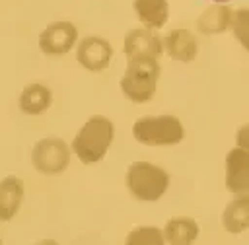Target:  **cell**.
Returning <instances> with one entry per match:
<instances>
[{"instance_id":"cell-1","label":"cell","mask_w":249,"mask_h":245,"mask_svg":"<svg viewBox=\"0 0 249 245\" xmlns=\"http://www.w3.org/2000/svg\"><path fill=\"white\" fill-rule=\"evenodd\" d=\"M160 62L154 56H136L130 58L121 78V89L124 97L134 103H146L154 97L158 80H160Z\"/></svg>"},{"instance_id":"cell-2","label":"cell","mask_w":249,"mask_h":245,"mask_svg":"<svg viewBox=\"0 0 249 245\" xmlns=\"http://www.w3.org/2000/svg\"><path fill=\"white\" fill-rule=\"evenodd\" d=\"M113 136H115L113 122L103 115H95L76 134L72 142V152L78 156L82 163H95L105 158L113 142Z\"/></svg>"},{"instance_id":"cell-3","label":"cell","mask_w":249,"mask_h":245,"mask_svg":"<svg viewBox=\"0 0 249 245\" xmlns=\"http://www.w3.org/2000/svg\"><path fill=\"white\" fill-rule=\"evenodd\" d=\"M126 187L134 198L144 202L158 200L169 187V175L148 161H134L126 171Z\"/></svg>"},{"instance_id":"cell-4","label":"cell","mask_w":249,"mask_h":245,"mask_svg":"<svg viewBox=\"0 0 249 245\" xmlns=\"http://www.w3.org/2000/svg\"><path fill=\"white\" fill-rule=\"evenodd\" d=\"M132 134L140 144L146 146H173L183 140L185 130L177 117L160 115L136 119L132 124Z\"/></svg>"},{"instance_id":"cell-5","label":"cell","mask_w":249,"mask_h":245,"mask_svg":"<svg viewBox=\"0 0 249 245\" xmlns=\"http://www.w3.org/2000/svg\"><path fill=\"white\" fill-rule=\"evenodd\" d=\"M31 161L45 175L62 173L70 163V148L60 138H43L33 146Z\"/></svg>"},{"instance_id":"cell-6","label":"cell","mask_w":249,"mask_h":245,"mask_svg":"<svg viewBox=\"0 0 249 245\" xmlns=\"http://www.w3.org/2000/svg\"><path fill=\"white\" fill-rule=\"evenodd\" d=\"M78 31L70 21H54L39 35V47L45 54H66L76 43Z\"/></svg>"},{"instance_id":"cell-7","label":"cell","mask_w":249,"mask_h":245,"mask_svg":"<svg viewBox=\"0 0 249 245\" xmlns=\"http://www.w3.org/2000/svg\"><path fill=\"white\" fill-rule=\"evenodd\" d=\"M226 189L241 194L249 191V150L233 148L226 156Z\"/></svg>"},{"instance_id":"cell-8","label":"cell","mask_w":249,"mask_h":245,"mask_svg":"<svg viewBox=\"0 0 249 245\" xmlns=\"http://www.w3.org/2000/svg\"><path fill=\"white\" fill-rule=\"evenodd\" d=\"M124 54L126 58H136V56H154L160 58L163 52V39L154 33V29H130L128 35L124 37Z\"/></svg>"},{"instance_id":"cell-9","label":"cell","mask_w":249,"mask_h":245,"mask_svg":"<svg viewBox=\"0 0 249 245\" xmlns=\"http://www.w3.org/2000/svg\"><path fill=\"white\" fill-rule=\"evenodd\" d=\"M111 56H113V47L103 37L82 39V43L78 45V52H76L78 62L91 72H99V70L107 68Z\"/></svg>"},{"instance_id":"cell-10","label":"cell","mask_w":249,"mask_h":245,"mask_svg":"<svg viewBox=\"0 0 249 245\" xmlns=\"http://www.w3.org/2000/svg\"><path fill=\"white\" fill-rule=\"evenodd\" d=\"M163 49L165 52L179 62H191L196 56L198 45L191 31L187 29H173L163 37Z\"/></svg>"},{"instance_id":"cell-11","label":"cell","mask_w":249,"mask_h":245,"mask_svg":"<svg viewBox=\"0 0 249 245\" xmlns=\"http://www.w3.org/2000/svg\"><path fill=\"white\" fill-rule=\"evenodd\" d=\"M233 12L226 4H212L208 6L196 19V29L204 35H216L224 33L228 27H231Z\"/></svg>"},{"instance_id":"cell-12","label":"cell","mask_w":249,"mask_h":245,"mask_svg":"<svg viewBox=\"0 0 249 245\" xmlns=\"http://www.w3.org/2000/svg\"><path fill=\"white\" fill-rule=\"evenodd\" d=\"M21 198H23V181L14 175L2 179V183H0V218L4 222L12 220L18 214Z\"/></svg>"},{"instance_id":"cell-13","label":"cell","mask_w":249,"mask_h":245,"mask_svg":"<svg viewBox=\"0 0 249 245\" xmlns=\"http://www.w3.org/2000/svg\"><path fill=\"white\" fill-rule=\"evenodd\" d=\"M222 224L230 233H241L249 228V192H241L228 202L222 214Z\"/></svg>"},{"instance_id":"cell-14","label":"cell","mask_w":249,"mask_h":245,"mask_svg":"<svg viewBox=\"0 0 249 245\" xmlns=\"http://www.w3.org/2000/svg\"><path fill=\"white\" fill-rule=\"evenodd\" d=\"M53 103V93L43 84H29L19 95V109L27 115H41Z\"/></svg>"},{"instance_id":"cell-15","label":"cell","mask_w":249,"mask_h":245,"mask_svg":"<svg viewBox=\"0 0 249 245\" xmlns=\"http://www.w3.org/2000/svg\"><path fill=\"white\" fill-rule=\"evenodd\" d=\"M134 12L138 19L150 29L163 27L169 16V8L165 0H134Z\"/></svg>"},{"instance_id":"cell-16","label":"cell","mask_w":249,"mask_h":245,"mask_svg":"<svg viewBox=\"0 0 249 245\" xmlns=\"http://www.w3.org/2000/svg\"><path fill=\"white\" fill-rule=\"evenodd\" d=\"M165 241L171 245H189L198 235V226L193 218H171L163 229Z\"/></svg>"},{"instance_id":"cell-17","label":"cell","mask_w":249,"mask_h":245,"mask_svg":"<svg viewBox=\"0 0 249 245\" xmlns=\"http://www.w3.org/2000/svg\"><path fill=\"white\" fill-rule=\"evenodd\" d=\"M231 31L237 37V41L243 45V49L249 51V8H239L233 12Z\"/></svg>"},{"instance_id":"cell-18","label":"cell","mask_w":249,"mask_h":245,"mask_svg":"<svg viewBox=\"0 0 249 245\" xmlns=\"http://www.w3.org/2000/svg\"><path fill=\"white\" fill-rule=\"evenodd\" d=\"M165 241V235L158 229V228H136L128 233L126 243L128 245H136V243H152V245H160Z\"/></svg>"},{"instance_id":"cell-19","label":"cell","mask_w":249,"mask_h":245,"mask_svg":"<svg viewBox=\"0 0 249 245\" xmlns=\"http://www.w3.org/2000/svg\"><path fill=\"white\" fill-rule=\"evenodd\" d=\"M235 140H237V146H241V148H247V150H249V124H243V126L237 130Z\"/></svg>"},{"instance_id":"cell-20","label":"cell","mask_w":249,"mask_h":245,"mask_svg":"<svg viewBox=\"0 0 249 245\" xmlns=\"http://www.w3.org/2000/svg\"><path fill=\"white\" fill-rule=\"evenodd\" d=\"M212 2H230V0H212Z\"/></svg>"}]
</instances>
